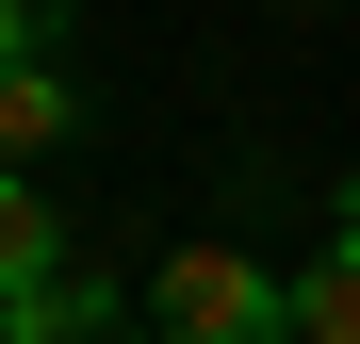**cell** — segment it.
<instances>
[{"instance_id":"8992f818","label":"cell","mask_w":360,"mask_h":344,"mask_svg":"<svg viewBox=\"0 0 360 344\" xmlns=\"http://www.w3.org/2000/svg\"><path fill=\"white\" fill-rule=\"evenodd\" d=\"M17 49H66V0H0V66Z\"/></svg>"},{"instance_id":"52a82bcc","label":"cell","mask_w":360,"mask_h":344,"mask_svg":"<svg viewBox=\"0 0 360 344\" xmlns=\"http://www.w3.org/2000/svg\"><path fill=\"white\" fill-rule=\"evenodd\" d=\"M278 17H328V0H278Z\"/></svg>"},{"instance_id":"7a4b0ae2","label":"cell","mask_w":360,"mask_h":344,"mask_svg":"<svg viewBox=\"0 0 360 344\" xmlns=\"http://www.w3.org/2000/svg\"><path fill=\"white\" fill-rule=\"evenodd\" d=\"M0 344H148V295H115L98 262H66L49 295H0Z\"/></svg>"},{"instance_id":"277c9868","label":"cell","mask_w":360,"mask_h":344,"mask_svg":"<svg viewBox=\"0 0 360 344\" xmlns=\"http://www.w3.org/2000/svg\"><path fill=\"white\" fill-rule=\"evenodd\" d=\"M295 344H360V181L328 197V246L295 262Z\"/></svg>"},{"instance_id":"6da1fadb","label":"cell","mask_w":360,"mask_h":344,"mask_svg":"<svg viewBox=\"0 0 360 344\" xmlns=\"http://www.w3.org/2000/svg\"><path fill=\"white\" fill-rule=\"evenodd\" d=\"M148 344H295V279L246 246H164L148 262Z\"/></svg>"},{"instance_id":"5b68a950","label":"cell","mask_w":360,"mask_h":344,"mask_svg":"<svg viewBox=\"0 0 360 344\" xmlns=\"http://www.w3.org/2000/svg\"><path fill=\"white\" fill-rule=\"evenodd\" d=\"M49 279H66V213L33 164H0V295H49Z\"/></svg>"},{"instance_id":"3957f363","label":"cell","mask_w":360,"mask_h":344,"mask_svg":"<svg viewBox=\"0 0 360 344\" xmlns=\"http://www.w3.org/2000/svg\"><path fill=\"white\" fill-rule=\"evenodd\" d=\"M82 148V66L66 49H17L0 66V164H66Z\"/></svg>"}]
</instances>
